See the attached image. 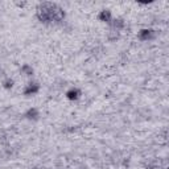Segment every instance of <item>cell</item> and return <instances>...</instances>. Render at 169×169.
<instances>
[{
	"instance_id": "cell-3",
	"label": "cell",
	"mask_w": 169,
	"mask_h": 169,
	"mask_svg": "<svg viewBox=\"0 0 169 169\" xmlns=\"http://www.w3.org/2000/svg\"><path fill=\"white\" fill-rule=\"evenodd\" d=\"M99 19L102 21H107V23H110L111 21V13H110V11H102L99 15Z\"/></svg>"
},
{
	"instance_id": "cell-6",
	"label": "cell",
	"mask_w": 169,
	"mask_h": 169,
	"mask_svg": "<svg viewBox=\"0 0 169 169\" xmlns=\"http://www.w3.org/2000/svg\"><path fill=\"white\" fill-rule=\"evenodd\" d=\"M37 115H38V112H37V110H36V108L29 110L28 114H27V116H28V118H36Z\"/></svg>"
},
{
	"instance_id": "cell-2",
	"label": "cell",
	"mask_w": 169,
	"mask_h": 169,
	"mask_svg": "<svg viewBox=\"0 0 169 169\" xmlns=\"http://www.w3.org/2000/svg\"><path fill=\"white\" fill-rule=\"evenodd\" d=\"M37 91H38V85L37 83H30V85H28V87L25 89L24 94H25V95H30V94H36Z\"/></svg>"
},
{
	"instance_id": "cell-5",
	"label": "cell",
	"mask_w": 169,
	"mask_h": 169,
	"mask_svg": "<svg viewBox=\"0 0 169 169\" xmlns=\"http://www.w3.org/2000/svg\"><path fill=\"white\" fill-rule=\"evenodd\" d=\"M78 97H79V91L77 90V89H73V90H70L69 93H67V98H69V99H77Z\"/></svg>"
},
{
	"instance_id": "cell-1",
	"label": "cell",
	"mask_w": 169,
	"mask_h": 169,
	"mask_svg": "<svg viewBox=\"0 0 169 169\" xmlns=\"http://www.w3.org/2000/svg\"><path fill=\"white\" fill-rule=\"evenodd\" d=\"M37 15L40 20L44 21V23H48V21H61L65 17L63 11L57 4H53V3H42L38 7Z\"/></svg>"
},
{
	"instance_id": "cell-7",
	"label": "cell",
	"mask_w": 169,
	"mask_h": 169,
	"mask_svg": "<svg viewBox=\"0 0 169 169\" xmlns=\"http://www.w3.org/2000/svg\"><path fill=\"white\" fill-rule=\"evenodd\" d=\"M23 72H25V73H27V74H28V75H29V74H32V73H33V70H32V69H30V67H29V66H24V67H23Z\"/></svg>"
},
{
	"instance_id": "cell-4",
	"label": "cell",
	"mask_w": 169,
	"mask_h": 169,
	"mask_svg": "<svg viewBox=\"0 0 169 169\" xmlns=\"http://www.w3.org/2000/svg\"><path fill=\"white\" fill-rule=\"evenodd\" d=\"M152 35H153V32L151 29H144L140 32V38L141 40H148V38L152 37Z\"/></svg>"
},
{
	"instance_id": "cell-8",
	"label": "cell",
	"mask_w": 169,
	"mask_h": 169,
	"mask_svg": "<svg viewBox=\"0 0 169 169\" xmlns=\"http://www.w3.org/2000/svg\"><path fill=\"white\" fill-rule=\"evenodd\" d=\"M5 87H7V89L12 87V81H7V82H5Z\"/></svg>"
}]
</instances>
